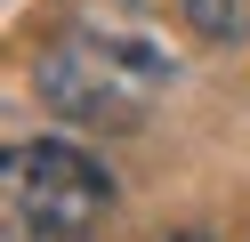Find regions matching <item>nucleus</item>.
Returning <instances> with one entry per match:
<instances>
[{
  "label": "nucleus",
  "instance_id": "f257e3e1",
  "mask_svg": "<svg viewBox=\"0 0 250 242\" xmlns=\"http://www.w3.org/2000/svg\"><path fill=\"white\" fill-rule=\"evenodd\" d=\"M33 89L57 121L81 129H137L169 97V57L129 24H73L33 57Z\"/></svg>",
  "mask_w": 250,
  "mask_h": 242
},
{
  "label": "nucleus",
  "instance_id": "f03ea898",
  "mask_svg": "<svg viewBox=\"0 0 250 242\" xmlns=\"http://www.w3.org/2000/svg\"><path fill=\"white\" fill-rule=\"evenodd\" d=\"M113 210V177L73 137H17L0 154V234L8 242H89Z\"/></svg>",
  "mask_w": 250,
  "mask_h": 242
},
{
  "label": "nucleus",
  "instance_id": "7ed1b4c3",
  "mask_svg": "<svg viewBox=\"0 0 250 242\" xmlns=\"http://www.w3.org/2000/svg\"><path fill=\"white\" fill-rule=\"evenodd\" d=\"M178 16L202 32V41H218V48L250 41V0H178Z\"/></svg>",
  "mask_w": 250,
  "mask_h": 242
}]
</instances>
